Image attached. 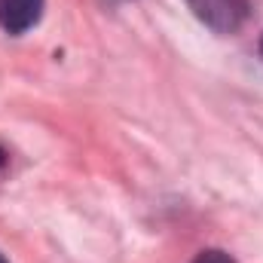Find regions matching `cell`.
Wrapping results in <instances>:
<instances>
[{
  "label": "cell",
  "mask_w": 263,
  "mask_h": 263,
  "mask_svg": "<svg viewBox=\"0 0 263 263\" xmlns=\"http://www.w3.org/2000/svg\"><path fill=\"white\" fill-rule=\"evenodd\" d=\"M187 6L214 34H236L248 18V0H187Z\"/></svg>",
  "instance_id": "obj_1"
},
{
  "label": "cell",
  "mask_w": 263,
  "mask_h": 263,
  "mask_svg": "<svg viewBox=\"0 0 263 263\" xmlns=\"http://www.w3.org/2000/svg\"><path fill=\"white\" fill-rule=\"evenodd\" d=\"M43 6L46 0H0V28L9 37H22L40 22Z\"/></svg>",
  "instance_id": "obj_2"
},
{
  "label": "cell",
  "mask_w": 263,
  "mask_h": 263,
  "mask_svg": "<svg viewBox=\"0 0 263 263\" xmlns=\"http://www.w3.org/2000/svg\"><path fill=\"white\" fill-rule=\"evenodd\" d=\"M193 263H236L227 251H220V248H205V251H199Z\"/></svg>",
  "instance_id": "obj_3"
},
{
  "label": "cell",
  "mask_w": 263,
  "mask_h": 263,
  "mask_svg": "<svg viewBox=\"0 0 263 263\" xmlns=\"http://www.w3.org/2000/svg\"><path fill=\"white\" fill-rule=\"evenodd\" d=\"M3 165H6V150L0 147V168H3Z\"/></svg>",
  "instance_id": "obj_4"
},
{
  "label": "cell",
  "mask_w": 263,
  "mask_h": 263,
  "mask_svg": "<svg viewBox=\"0 0 263 263\" xmlns=\"http://www.w3.org/2000/svg\"><path fill=\"white\" fill-rule=\"evenodd\" d=\"M0 263H9V260H6V257H3V254H0Z\"/></svg>",
  "instance_id": "obj_5"
},
{
  "label": "cell",
  "mask_w": 263,
  "mask_h": 263,
  "mask_svg": "<svg viewBox=\"0 0 263 263\" xmlns=\"http://www.w3.org/2000/svg\"><path fill=\"white\" fill-rule=\"evenodd\" d=\"M260 55H263V37H260Z\"/></svg>",
  "instance_id": "obj_6"
}]
</instances>
